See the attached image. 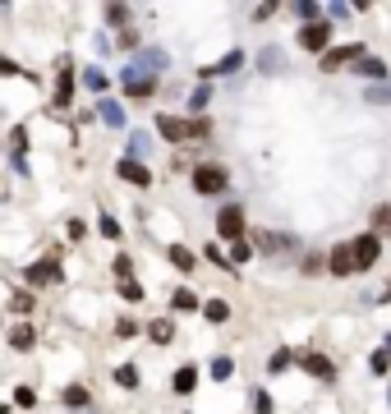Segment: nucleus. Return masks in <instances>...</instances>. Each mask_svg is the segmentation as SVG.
<instances>
[{"mask_svg":"<svg viewBox=\"0 0 391 414\" xmlns=\"http://www.w3.org/2000/svg\"><path fill=\"white\" fill-rule=\"evenodd\" d=\"M156 129H161V138H171V143H193V138H208L212 124L208 120H175V115H156Z\"/></svg>","mask_w":391,"mask_h":414,"instance_id":"nucleus-1","label":"nucleus"},{"mask_svg":"<svg viewBox=\"0 0 391 414\" xmlns=\"http://www.w3.org/2000/svg\"><path fill=\"white\" fill-rule=\"evenodd\" d=\"M230 184V175L221 171V166H198V171H193V189L198 193H221Z\"/></svg>","mask_w":391,"mask_h":414,"instance_id":"nucleus-2","label":"nucleus"},{"mask_svg":"<svg viewBox=\"0 0 391 414\" xmlns=\"http://www.w3.org/2000/svg\"><path fill=\"white\" fill-rule=\"evenodd\" d=\"M152 87H156V74H143V69H124V92L129 97H152Z\"/></svg>","mask_w":391,"mask_h":414,"instance_id":"nucleus-3","label":"nucleus"},{"mask_svg":"<svg viewBox=\"0 0 391 414\" xmlns=\"http://www.w3.org/2000/svg\"><path fill=\"white\" fill-rule=\"evenodd\" d=\"M327 42H331V23H304V33H299V46H309V51H322V55H327Z\"/></svg>","mask_w":391,"mask_h":414,"instance_id":"nucleus-4","label":"nucleus"},{"mask_svg":"<svg viewBox=\"0 0 391 414\" xmlns=\"http://www.w3.org/2000/svg\"><path fill=\"white\" fill-rule=\"evenodd\" d=\"M217 235L240 244V235H244V212H240V207H226V212L217 216Z\"/></svg>","mask_w":391,"mask_h":414,"instance_id":"nucleus-5","label":"nucleus"},{"mask_svg":"<svg viewBox=\"0 0 391 414\" xmlns=\"http://www.w3.org/2000/svg\"><path fill=\"white\" fill-rule=\"evenodd\" d=\"M350 60H364V46H359V42H350V46H336V51H327V55H322V69L331 74V69H341V65H350Z\"/></svg>","mask_w":391,"mask_h":414,"instance_id":"nucleus-6","label":"nucleus"},{"mask_svg":"<svg viewBox=\"0 0 391 414\" xmlns=\"http://www.w3.org/2000/svg\"><path fill=\"white\" fill-rule=\"evenodd\" d=\"M355 258H359V267H373V262L382 258V244H377V235H359V240H355Z\"/></svg>","mask_w":391,"mask_h":414,"instance_id":"nucleus-7","label":"nucleus"},{"mask_svg":"<svg viewBox=\"0 0 391 414\" xmlns=\"http://www.w3.org/2000/svg\"><path fill=\"white\" fill-rule=\"evenodd\" d=\"M331 272H336V276H350V272H359L355 244H341V249H331Z\"/></svg>","mask_w":391,"mask_h":414,"instance_id":"nucleus-8","label":"nucleus"},{"mask_svg":"<svg viewBox=\"0 0 391 414\" xmlns=\"http://www.w3.org/2000/svg\"><path fill=\"white\" fill-rule=\"evenodd\" d=\"M28 281H33V285H51V281H60V267H55V258L33 262V267H28Z\"/></svg>","mask_w":391,"mask_h":414,"instance_id":"nucleus-9","label":"nucleus"},{"mask_svg":"<svg viewBox=\"0 0 391 414\" xmlns=\"http://www.w3.org/2000/svg\"><path fill=\"white\" fill-rule=\"evenodd\" d=\"M115 171H120V180H129V184H148L152 175H148V166L143 161H134V156H124L120 166H115Z\"/></svg>","mask_w":391,"mask_h":414,"instance_id":"nucleus-10","label":"nucleus"},{"mask_svg":"<svg viewBox=\"0 0 391 414\" xmlns=\"http://www.w3.org/2000/svg\"><path fill=\"white\" fill-rule=\"evenodd\" d=\"M70 92H74V69L65 65L60 69V83H55V106H70Z\"/></svg>","mask_w":391,"mask_h":414,"instance_id":"nucleus-11","label":"nucleus"},{"mask_svg":"<svg viewBox=\"0 0 391 414\" xmlns=\"http://www.w3.org/2000/svg\"><path fill=\"white\" fill-rule=\"evenodd\" d=\"M161 65H166V51H143L139 60H134V69H143V74H156Z\"/></svg>","mask_w":391,"mask_h":414,"instance_id":"nucleus-12","label":"nucleus"},{"mask_svg":"<svg viewBox=\"0 0 391 414\" xmlns=\"http://www.w3.org/2000/svg\"><path fill=\"white\" fill-rule=\"evenodd\" d=\"M97 115H102V120L111 124V129H120V124H124V111H120L115 102H97Z\"/></svg>","mask_w":391,"mask_h":414,"instance_id":"nucleus-13","label":"nucleus"},{"mask_svg":"<svg viewBox=\"0 0 391 414\" xmlns=\"http://www.w3.org/2000/svg\"><path fill=\"white\" fill-rule=\"evenodd\" d=\"M299 363H304V368L313 373V378H331V373H336V368H331L327 359H322V354H304V359H299Z\"/></svg>","mask_w":391,"mask_h":414,"instance_id":"nucleus-14","label":"nucleus"},{"mask_svg":"<svg viewBox=\"0 0 391 414\" xmlns=\"http://www.w3.org/2000/svg\"><path fill=\"white\" fill-rule=\"evenodd\" d=\"M258 249H272V253H281V249H295V240H286V235H258Z\"/></svg>","mask_w":391,"mask_h":414,"instance_id":"nucleus-15","label":"nucleus"},{"mask_svg":"<svg viewBox=\"0 0 391 414\" xmlns=\"http://www.w3.org/2000/svg\"><path fill=\"white\" fill-rule=\"evenodd\" d=\"M240 65H244V55H240V51H230V55H226V60H221V65L203 69V74H208V78H212V74H235V69H240Z\"/></svg>","mask_w":391,"mask_h":414,"instance_id":"nucleus-16","label":"nucleus"},{"mask_svg":"<svg viewBox=\"0 0 391 414\" xmlns=\"http://www.w3.org/2000/svg\"><path fill=\"white\" fill-rule=\"evenodd\" d=\"M359 74L364 78H387V65L377 60V55H364V60H359Z\"/></svg>","mask_w":391,"mask_h":414,"instance_id":"nucleus-17","label":"nucleus"},{"mask_svg":"<svg viewBox=\"0 0 391 414\" xmlns=\"http://www.w3.org/2000/svg\"><path fill=\"white\" fill-rule=\"evenodd\" d=\"M60 400H65L70 410H83V405H87V387H65V396H60Z\"/></svg>","mask_w":391,"mask_h":414,"instance_id":"nucleus-18","label":"nucleus"},{"mask_svg":"<svg viewBox=\"0 0 391 414\" xmlns=\"http://www.w3.org/2000/svg\"><path fill=\"white\" fill-rule=\"evenodd\" d=\"M9 345H14V350H28V345H33V327H23V322H18V327L9 331Z\"/></svg>","mask_w":391,"mask_h":414,"instance_id":"nucleus-19","label":"nucleus"},{"mask_svg":"<svg viewBox=\"0 0 391 414\" xmlns=\"http://www.w3.org/2000/svg\"><path fill=\"white\" fill-rule=\"evenodd\" d=\"M193 382H198V373H193V368H180V373H175V391H180V396H184V391H193Z\"/></svg>","mask_w":391,"mask_h":414,"instance_id":"nucleus-20","label":"nucleus"},{"mask_svg":"<svg viewBox=\"0 0 391 414\" xmlns=\"http://www.w3.org/2000/svg\"><path fill=\"white\" fill-rule=\"evenodd\" d=\"M175 309H184V313H189V309H198V294H193V290H175Z\"/></svg>","mask_w":391,"mask_h":414,"instance_id":"nucleus-21","label":"nucleus"},{"mask_svg":"<svg viewBox=\"0 0 391 414\" xmlns=\"http://www.w3.org/2000/svg\"><path fill=\"white\" fill-rule=\"evenodd\" d=\"M203 313H208V318H212V322H226V318H230V309H226V304H221V299H212V304H203Z\"/></svg>","mask_w":391,"mask_h":414,"instance_id":"nucleus-22","label":"nucleus"},{"mask_svg":"<svg viewBox=\"0 0 391 414\" xmlns=\"http://www.w3.org/2000/svg\"><path fill=\"white\" fill-rule=\"evenodd\" d=\"M171 336H175V327H171L166 318H161V322H152V341H156V345H166Z\"/></svg>","mask_w":391,"mask_h":414,"instance_id":"nucleus-23","label":"nucleus"},{"mask_svg":"<svg viewBox=\"0 0 391 414\" xmlns=\"http://www.w3.org/2000/svg\"><path fill=\"white\" fill-rule=\"evenodd\" d=\"M373 225H377V235H391V207H377V212H373Z\"/></svg>","mask_w":391,"mask_h":414,"instance_id":"nucleus-24","label":"nucleus"},{"mask_svg":"<svg viewBox=\"0 0 391 414\" xmlns=\"http://www.w3.org/2000/svg\"><path fill=\"white\" fill-rule=\"evenodd\" d=\"M253 414H272V396H267V391H253Z\"/></svg>","mask_w":391,"mask_h":414,"instance_id":"nucleus-25","label":"nucleus"},{"mask_svg":"<svg viewBox=\"0 0 391 414\" xmlns=\"http://www.w3.org/2000/svg\"><path fill=\"white\" fill-rule=\"evenodd\" d=\"M230 373H235V363H230V359H217V363H212V378H217V382H226Z\"/></svg>","mask_w":391,"mask_h":414,"instance_id":"nucleus-26","label":"nucleus"},{"mask_svg":"<svg viewBox=\"0 0 391 414\" xmlns=\"http://www.w3.org/2000/svg\"><path fill=\"white\" fill-rule=\"evenodd\" d=\"M83 83H87V87H97V92H102V87H106V74H102V69H87V74H83Z\"/></svg>","mask_w":391,"mask_h":414,"instance_id":"nucleus-27","label":"nucleus"},{"mask_svg":"<svg viewBox=\"0 0 391 414\" xmlns=\"http://www.w3.org/2000/svg\"><path fill=\"white\" fill-rule=\"evenodd\" d=\"M171 262H175V267H184V272H189V267H193V253H184V249H171Z\"/></svg>","mask_w":391,"mask_h":414,"instance_id":"nucleus-28","label":"nucleus"},{"mask_svg":"<svg viewBox=\"0 0 391 414\" xmlns=\"http://www.w3.org/2000/svg\"><path fill=\"white\" fill-rule=\"evenodd\" d=\"M267 368H272V373H281V368H290V350H277V354H272V363H267Z\"/></svg>","mask_w":391,"mask_h":414,"instance_id":"nucleus-29","label":"nucleus"},{"mask_svg":"<svg viewBox=\"0 0 391 414\" xmlns=\"http://www.w3.org/2000/svg\"><path fill=\"white\" fill-rule=\"evenodd\" d=\"M115 382H120V387H139V373H134V368H120V373H115Z\"/></svg>","mask_w":391,"mask_h":414,"instance_id":"nucleus-30","label":"nucleus"},{"mask_svg":"<svg viewBox=\"0 0 391 414\" xmlns=\"http://www.w3.org/2000/svg\"><path fill=\"white\" fill-rule=\"evenodd\" d=\"M258 60H262V65H267V74H277V65H281V51H262V55H258Z\"/></svg>","mask_w":391,"mask_h":414,"instance_id":"nucleus-31","label":"nucleus"},{"mask_svg":"<svg viewBox=\"0 0 391 414\" xmlns=\"http://www.w3.org/2000/svg\"><path fill=\"white\" fill-rule=\"evenodd\" d=\"M387 368H391V354L377 350V354H373V373H387Z\"/></svg>","mask_w":391,"mask_h":414,"instance_id":"nucleus-32","label":"nucleus"},{"mask_svg":"<svg viewBox=\"0 0 391 414\" xmlns=\"http://www.w3.org/2000/svg\"><path fill=\"white\" fill-rule=\"evenodd\" d=\"M14 400H18V405H37V396H33V387H18V391H14Z\"/></svg>","mask_w":391,"mask_h":414,"instance_id":"nucleus-33","label":"nucleus"},{"mask_svg":"<svg viewBox=\"0 0 391 414\" xmlns=\"http://www.w3.org/2000/svg\"><path fill=\"white\" fill-rule=\"evenodd\" d=\"M143 147H148V134H129V152H134V156H139V152H143Z\"/></svg>","mask_w":391,"mask_h":414,"instance_id":"nucleus-34","label":"nucleus"},{"mask_svg":"<svg viewBox=\"0 0 391 414\" xmlns=\"http://www.w3.org/2000/svg\"><path fill=\"white\" fill-rule=\"evenodd\" d=\"M106 18H111V23H124V18H129V9L115 5V9H106Z\"/></svg>","mask_w":391,"mask_h":414,"instance_id":"nucleus-35","label":"nucleus"},{"mask_svg":"<svg viewBox=\"0 0 391 414\" xmlns=\"http://www.w3.org/2000/svg\"><path fill=\"white\" fill-rule=\"evenodd\" d=\"M230 258H235V262H249V258H253V249H249V244H235Z\"/></svg>","mask_w":391,"mask_h":414,"instance_id":"nucleus-36","label":"nucleus"},{"mask_svg":"<svg viewBox=\"0 0 391 414\" xmlns=\"http://www.w3.org/2000/svg\"><path fill=\"white\" fill-rule=\"evenodd\" d=\"M208 97H212L208 87H198V92H193V102H189V106H193V111H203V106H208Z\"/></svg>","mask_w":391,"mask_h":414,"instance_id":"nucleus-37","label":"nucleus"},{"mask_svg":"<svg viewBox=\"0 0 391 414\" xmlns=\"http://www.w3.org/2000/svg\"><path fill=\"white\" fill-rule=\"evenodd\" d=\"M120 294H124V299H143V290H139L134 281H124V285H120Z\"/></svg>","mask_w":391,"mask_h":414,"instance_id":"nucleus-38","label":"nucleus"},{"mask_svg":"<svg viewBox=\"0 0 391 414\" xmlns=\"http://www.w3.org/2000/svg\"><path fill=\"white\" fill-rule=\"evenodd\" d=\"M391 97V87H373V92H368V102H387Z\"/></svg>","mask_w":391,"mask_h":414,"instance_id":"nucleus-39","label":"nucleus"}]
</instances>
